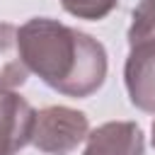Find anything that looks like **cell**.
Returning <instances> with one entry per match:
<instances>
[{
  "label": "cell",
  "instance_id": "1",
  "mask_svg": "<svg viewBox=\"0 0 155 155\" xmlns=\"http://www.w3.org/2000/svg\"><path fill=\"white\" fill-rule=\"evenodd\" d=\"M17 36L27 68L51 90L82 99L104 85L107 51L92 34L51 17H31Z\"/></svg>",
  "mask_w": 155,
  "mask_h": 155
},
{
  "label": "cell",
  "instance_id": "2",
  "mask_svg": "<svg viewBox=\"0 0 155 155\" xmlns=\"http://www.w3.org/2000/svg\"><path fill=\"white\" fill-rule=\"evenodd\" d=\"M87 133L90 121L85 111L63 104H51L36 111L31 143L46 155H68L87 138Z\"/></svg>",
  "mask_w": 155,
  "mask_h": 155
},
{
  "label": "cell",
  "instance_id": "3",
  "mask_svg": "<svg viewBox=\"0 0 155 155\" xmlns=\"http://www.w3.org/2000/svg\"><path fill=\"white\" fill-rule=\"evenodd\" d=\"M124 82L131 104L155 114V39L131 44L124 63Z\"/></svg>",
  "mask_w": 155,
  "mask_h": 155
},
{
  "label": "cell",
  "instance_id": "4",
  "mask_svg": "<svg viewBox=\"0 0 155 155\" xmlns=\"http://www.w3.org/2000/svg\"><path fill=\"white\" fill-rule=\"evenodd\" d=\"M34 107L17 92H0V155H17L31 143Z\"/></svg>",
  "mask_w": 155,
  "mask_h": 155
},
{
  "label": "cell",
  "instance_id": "5",
  "mask_svg": "<svg viewBox=\"0 0 155 155\" xmlns=\"http://www.w3.org/2000/svg\"><path fill=\"white\" fill-rule=\"evenodd\" d=\"M145 136L136 121H107L87 133L82 155H143Z\"/></svg>",
  "mask_w": 155,
  "mask_h": 155
},
{
  "label": "cell",
  "instance_id": "6",
  "mask_svg": "<svg viewBox=\"0 0 155 155\" xmlns=\"http://www.w3.org/2000/svg\"><path fill=\"white\" fill-rule=\"evenodd\" d=\"M29 68L19 51L17 27L0 22V92H15L27 82Z\"/></svg>",
  "mask_w": 155,
  "mask_h": 155
},
{
  "label": "cell",
  "instance_id": "7",
  "mask_svg": "<svg viewBox=\"0 0 155 155\" xmlns=\"http://www.w3.org/2000/svg\"><path fill=\"white\" fill-rule=\"evenodd\" d=\"M145 39H155V0H140L131 15L128 46Z\"/></svg>",
  "mask_w": 155,
  "mask_h": 155
},
{
  "label": "cell",
  "instance_id": "8",
  "mask_svg": "<svg viewBox=\"0 0 155 155\" xmlns=\"http://www.w3.org/2000/svg\"><path fill=\"white\" fill-rule=\"evenodd\" d=\"M119 0H61L63 10L78 19H90V22H97V19H104L114 7H116Z\"/></svg>",
  "mask_w": 155,
  "mask_h": 155
},
{
  "label": "cell",
  "instance_id": "9",
  "mask_svg": "<svg viewBox=\"0 0 155 155\" xmlns=\"http://www.w3.org/2000/svg\"><path fill=\"white\" fill-rule=\"evenodd\" d=\"M150 133H153V136H150V140H153V148H155V121H153V128H150Z\"/></svg>",
  "mask_w": 155,
  "mask_h": 155
}]
</instances>
